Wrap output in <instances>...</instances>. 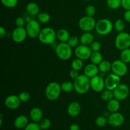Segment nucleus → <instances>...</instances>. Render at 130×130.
Instances as JSON below:
<instances>
[{"label":"nucleus","mask_w":130,"mask_h":130,"mask_svg":"<svg viewBox=\"0 0 130 130\" xmlns=\"http://www.w3.org/2000/svg\"><path fill=\"white\" fill-rule=\"evenodd\" d=\"M120 60H121L124 63H128L130 62V48L123 50L121 51L120 54Z\"/></svg>","instance_id":"2f4dec72"},{"label":"nucleus","mask_w":130,"mask_h":130,"mask_svg":"<svg viewBox=\"0 0 130 130\" xmlns=\"http://www.w3.org/2000/svg\"><path fill=\"white\" fill-rule=\"evenodd\" d=\"M39 125L42 130H46L50 128L52 123L48 118H43L39 123Z\"/></svg>","instance_id":"f704fd0d"},{"label":"nucleus","mask_w":130,"mask_h":130,"mask_svg":"<svg viewBox=\"0 0 130 130\" xmlns=\"http://www.w3.org/2000/svg\"><path fill=\"white\" fill-rule=\"evenodd\" d=\"M121 6L125 10H130V0H121Z\"/></svg>","instance_id":"37998d69"},{"label":"nucleus","mask_w":130,"mask_h":130,"mask_svg":"<svg viewBox=\"0 0 130 130\" xmlns=\"http://www.w3.org/2000/svg\"><path fill=\"white\" fill-rule=\"evenodd\" d=\"M6 30L4 27H0V38H2L6 36Z\"/></svg>","instance_id":"49530a36"},{"label":"nucleus","mask_w":130,"mask_h":130,"mask_svg":"<svg viewBox=\"0 0 130 130\" xmlns=\"http://www.w3.org/2000/svg\"><path fill=\"white\" fill-rule=\"evenodd\" d=\"M27 12L30 15H38L39 13V6L36 3L30 2L26 5Z\"/></svg>","instance_id":"b1692460"},{"label":"nucleus","mask_w":130,"mask_h":130,"mask_svg":"<svg viewBox=\"0 0 130 130\" xmlns=\"http://www.w3.org/2000/svg\"><path fill=\"white\" fill-rule=\"evenodd\" d=\"M62 90L60 85L57 82H51L48 84L45 89V95L50 101H55L59 97Z\"/></svg>","instance_id":"7ed1b4c3"},{"label":"nucleus","mask_w":130,"mask_h":130,"mask_svg":"<svg viewBox=\"0 0 130 130\" xmlns=\"http://www.w3.org/2000/svg\"><path fill=\"white\" fill-rule=\"evenodd\" d=\"M29 116L32 122L38 123L43 119V111L40 108L34 107L30 110V112H29Z\"/></svg>","instance_id":"aec40b11"},{"label":"nucleus","mask_w":130,"mask_h":130,"mask_svg":"<svg viewBox=\"0 0 130 130\" xmlns=\"http://www.w3.org/2000/svg\"><path fill=\"white\" fill-rule=\"evenodd\" d=\"M55 53L57 57L62 60H67L72 57V48L67 43H60L55 48Z\"/></svg>","instance_id":"39448f33"},{"label":"nucleus","mask_w":130,"mask_h":130,"mask_svg":"<svg viewBox=\"0 0 130 130\" xmlns=\"http://www.w3.org/2000/svg\"><path fill=\"white\" fill-rule=\"evenodd\" d=\"M85 1H91V0H85Z\"/></svg>","instance_id":"09e8293b"},{"label":"nucleus","mask_w":130,"mask_h":130,"mask_svg":"<svg viewBox=\"0 0 130 130\" xmlns=\"http://www.w3.org/2000/svg\"><path fill=\"white\" fill-rule=\"evenodd\" d=\"M121 77L115 74H110L105 79V89L109 90H113L120 84Z\"/></svg>","instance_id":"ddd939ff"},{"label":"nucleus","mask_w":130,"mask_h":130,"mask_svg":"<svg viewBox=\"0 0 130 130\" xmlns=\"http://www.w3.org/2000/svg\"><path fill=\"white\" fill-rule=\"evenodd\" d=\"M79 76V74L78 71H76V70H74V69H72L69 72L70 77H71V78L73 79H75L77 78Z\"/></svg>","instance_id":"c03bdc74"},{"label":"nucleus","mask_w":130,"mask_h":130,"mask_svg":"<svg viewBox=\"0 0 130 130\" xmlns=\"http://www.w3.org/2000/svg\"><path fill=\"white\" fill-rule=\"evenodd\" d=\"M90 60L91 63L98 66L103 60V56L100 52H93L90 56Z\"/></svg>","instance_id":"a878e982"},{"label":"nucleus","mask_w":130,"mask_h":130,"mask_svg":"<svg viewBox=\"0 0 130 130\" xmlns=\"http://www.w3.org/2000/svg\"><path fill=\"white\" fill-rule=\"evenodd\" d=\"M100 97H101V99H102L104 101L109 102L114 98V93H113V91H112V90L105 89V90L102 91Z\"/></svg>","instance_id":"cd10ccee"},{"label":"nucleus","mask_w":130,"mask_h":130,"mask_svg":"<svg viewBox=\"0 0 130 130\" xmlns=\"http://www.w3.org/2000/svg\"><path fill=\"white\" fill-rule=\"evenodd\" d=\"M38 38L39 41L43 44H52L55 41L57 32L53 28L46 27L41 29Z\"/></svg>","instance_id":"f03ea898"},{"label":"nucleus","mask_w":130,"mask_h":130,"mask_svg":"<svg viewBox=\"0 0 130 130\" xmlns=\"http://www.w3.org/2000/svg\"><path fill=\"white\" fill-rule=\"evenodd\" d=\"M111 70L114 74L119 77H123L127 74L128 67L126 63L123 62L121 60H116L112 63Z\"/></svg>","instance_id":"9d476101"},{"label":"nucleus","mask_w":130,"mask_h":130,"mask_svg":"<svg viewBox=\"0 0 130 130\" xmlns=\"http://www.w3.org/2000/svg\"><path fill=\"white\" fill-rule=\"evenodd\" d=\"M29 124V119L27 117L24 115H20L17 117L14 120L13 125L17 129H25Z\"/></svg>","instance_id":"6ab92c4d"},{"label":"nucleus","mask_w":130,"mask_h":130,"mask_svg":"<svg viewBox=\"0 0 130 130\" xmlns=\"http://www.w3.org/2000/svg\"><path fill=\"white\" fill-rule=\"evenodd\" d=\"M90 48H91V51L93 52H100L101 50V44L100 42L97 41H94L90 45Z\"/></svg>","instance_id":"a19ab883"},{"label":"nucleus","mask_w":130,"mask_h":130,"mask_svg":"<svg viewBox=\"0 0 130 130\" xmlns=\"http://www.w3.org/2000/svg\"><path fill=\"white\" fill-rule=\"evenodd\" d=\"M74 87L76 92L85 94L89 91L90 87V78L85 74H81L74 81Z\"/></svg>","instance_id":"f257e3e1"},{"label":"nucleus","mask_w":130,"mask_h":130,"mask_svg":"<svg viewBox=\"0 0 130 130\" xmlns=\"http://www.w3.org/2000/svg\"><path fill=\"white\" fill-rule=\"evenodd\" d=\"M67 43H68V44L71 48H74V47L77 46L79 45V43H80L79 38H77V36H71Z\"/></svg>","instance_id":"e433bc0d"},{"label":"nucleus","mask_w":130,"mask_h":130,"mask_svg":"<svg viewBox=\"0 0 130 130\" xmlns=\"http://www.w3.org/2000/svg\"><path fill=\"white\" fill-rule=\"evenodd\" d=\"M27 36L26 29L24 27H17L12 32L11 34V39L15 43H20L24 41Z\"/></svg>","instance_id":"4468645a"},{"label":"nucleus","mask_w":130,"mask_h":130,"mask_svg":"<svg viewBox=\"0 0 130 130\" xmlns=\"http://www.w3.org/2000/svg\"><path fill=\"white\" fill-rule=\"evenodd\" d=\"M71 67L72 69L80 71L83 67V60L78 58H75L71 62Z\"/></svg>","instance_id":"c756f323"},{"label":"nucleus","mask_w":130,"mask_h":130,"mask_svg":"<svg viewBox=\"0 0 130 130\" xmlns=\"http://www.w3.org/2000/svg\"><path fill=\"white\" fill-rule=\"evenodd\" d=\"M79 126L77 124H72L69 127V130H79Z\"/></svg>","instance_id":"de8ad7c7"},{"label":"nucleus","mask_w":130,"mask_h":130,"mask_svg":"<svg viewBox=\"0 0 130 130\" xmlns=\"http://www.w3.org/2000/svg\"><path fill=\"white\" fill-rule=\"evenodd\" d=\"M19 97L22 102H27L30 99V95L27 91H22L19 95Z\"/></svg>","instance_id":"58836bf2"},{"label":"nucleus","mask_w":130,"mask_h":130,"mask_svg":"<svg viewBox=\"0 0 130 130\" xmlns=\"http://www.w3.org/2000/svg\"><path fill=\"white\" fill-rule=\"evenodd\" d=\"M125 27V22L122 19H118V20H116L114 24V29L118 32H121L124 31Z\"/></svg>","instance_id":"7c9ffc66"},{"label":"nucleus","mask_w":130,"mask_h":130,"mask_svg":"<svg viewBox=\"0 0 130 130\" xmlns=\"http://www.w3.org/2000/svg\"><path fill=\"white\" fill-rule=\"evenodd\" d=\"M95 124L98 127L102 128V127L105 126L107 124V123H108L107 118L104 116H99L96 118V119H95Z\"/></svg>","instance_id":"473e14b6"},{"label":"nucleus","mask_w":130,"mask_h":130,"mask_svg":"<svg viewBox=\"0 0 130 130\" xmlns=\"http://www.w3.org/2000/svg\"><path fill=\"white\" fill-rule=\"evenodd\" d=\"M25 29L27 33V36L31 38L38 37L41 30L39 22L36 20H29L27 23Z\"/></svg>","instance_id":"0eeeda50"},{"label":"nucleus","mask_w":130,"mask_h":130,"mask_svg":"<svg viewBox=\"0 0 130 130\" xmlns=\"http://www.w3.org/2000/svg\"><path fill=\"white\" fill-rule=\"evenodd\" d=\"M99 72V69L97 65L92 63L87 64L84 69V74L90 77V79L98 75Z\"/></svg>","instance_id":"f3484780"},{"label":"nucleus","mask_w":130,"mask_h":130,"mask_svg":"<svg viewBox=\"0 0 130 130\" xmlns=\"http://www.w3.org/2000/svg\"><path fill=\"white\" fill-rule=\"evenodd\" d=\"M99 71L102 73H106L111 70L112 63L108 60H102L98 65Z\"/></svg>","instance_id":"393cba45"},{"label":"nucleus","mask_w":130,"mask_h":130,"mask_svg":"<svg viewBox=\"0 0 130 130\" xmlns=\"http://www.w3.org/2000/svg\"><path fill=\"white\" fill-rule=\"evenodd\" d=\"M61 90L65 93H70L74 90V83H72L69 81H66L62 83L60 85Z\"/></svg>","instance_id":"bb28decb"},{"label":"nucleus","mask_w":130,"mask_h":130,"mask_svg":"<svg viewBox=\"0 0 130 130\" xmlns=\"http://www.w3.org/2000/svg\"><path fill=\"white\" fill-rule=\"evenodd\" d=\"M115 46L119 50L127 49L130 47V34L126 32L118 33L114 41Z\"/></svg>","instance_id":"423d86ee"},{"label":"nucleus","mask_w":130,"mask_h":130,"mask_svg":"<svg viewBox=\"0 0 130 130\" xmlns=\"http://www.w3.org/2000/svg\"><path fill=\"white\" fill-rule=\"evenodd\" d=\"M107 110H109L110 113L116 112L119 110V108H120L119 100L114 98L113 99L110 100V101L107 102Z\"/></svg>","instance_id":"4be33fe9"},{"label":"nucleus","mask_w":130,"mask_h":130,"mask_svg":"<svg viewBox=\"0 0 130 130\" xmlns=\"http://www.w3.org/2000/svg\"><path fill=\"white\" fill-rule=\"evenodd\" d=\"M40 126L39 125V123H35V122H32L29 123L24 130H41Z\"/></svg>","instance_id":"ea45409f"},{"label":"nucleus","mask_w":130,"mask_h":130,"mask_svg":"<svg viewBox=\"0 0 130 130\" xmlns=\"http://www.w3.org/2000/svg\"><path fill=\"white\" fill-rule=\"evenodd\" d=\"M70 37L69 31L65 29H60L57 32V38L61 43H67Z\"/></svg>","instance_id":"5701e85b"},{"label":"nucleus","mask_w":130,"mask_h":130,"mask_svg":"<svg viewBox=\"0 0 130 130\" xmlns=\"http://www.w3.org/2000/svg\"><path fill=\"white\" fill-rule=\"evenodd\" d=\"M79 41L81 44L90 46L94 41V36L90 32H85L79 38Z\"/></svg>","instance_id":"412c9836"},{"label":"nucleus","mask_w":130,"mask_h":130,"mask_svg":"<svg viewBox=\"0 0 130 130\" xmlns=\"http://www.w3.org/2000/svg\"><path fill=\"white\" fill-rule=\"evenodd\" d=\"M108 123L114 127H119L123 125L124 122V117L121 113L118 112L110 113L107 118Z\"/></svg>","instance_id":"2eb2a0df"},{"label":"nucleus","mask_w":130,"mask_h":130,"mask_svg":"<svg viewBox=\"0 0 130 130\" xmlns=\"http://www.w3.org/2000/svg\"><path fill=\"white\" fill-rule=\"evenodd\" d=\"M92 52L90 46L84 45L81 44L76 46L74 50V54L76 58H80L83 60L90 59Z\"/></svg>","instance_id":"1a4fd4ad"},{"label":"nucleus","mask_w":130,"mask_h":130,"mask_svg":"<svg viewBox=\"0 0 130 130\" xmlns=\"http://www.w3.org/2000/svg\"><path fill=\"white\" fill-rule=\"evenodd\" d=\"M20 101L19 96L15 95H11L8 96L5 100V105L8 109L14 110L19 107L20 105Z\"/></svg>","instance_id":"dca6fc26"},{"label":"nucleus","mask_w":130,"mask_h":130,"mask_svg":"<svg viewBox=\"0 0 130 130\" xmlns=\"http://www.w3.org/2000/svg\"><path fill=\"white\" fill-rule=\"evenodd\" d=\"M19 0H1V2L4 6L6 8H14L17 5Z\"/></svg>","instance_id":"c9c22d12"},{"label":"nucleus","mask_w":130,"mask_h":130,"mask_svg":"<svg viewBox=\"0 0 130 130\" xmlns=\"http://www.w3.org/2000/svg\"><path fill=\"white\" fill-rule=\"evenodd\" d=\"M107 5L110 9H118L121 6V0H107Z\"/></svg>","instance_id":"72a5a7b5"},{"label":"nucleus","mask_w":130,"mask_h":130,"mask_svg":"<svg viewBox=\"0 0 130 130\" xmlns=\"http://www.w3.org/2000/svg\"><path fill=\"white\" fill-rule=\"evenodd\" d=\"M90 87L95 92H102L105 88V79L100 75H96L90 79Z\"/></svg>","instance_id":"9b49d317"},{"label":"nucleus","mask_w":130,"mask_h":130,"mask_svg":"<svg viewBox=\"0 0 130 130\" xmlns=\"http://www.w3.org/2000/svg\"><path fill=\"white\" fill-rule=\"evenodd\" d=\"M114 27V24L109 19H100L96 22L95 30L96 32L102 36H105L110 34Z\"/></svg>","instance_id":"20e7f679"},{"label":"nucleus","mask_w":130,"mask_h":130,"mask_svg":"<svg viewBox=\"0 0 130 130\" xmlns=\"http://www.w3.org/2000/svg\"><path fill=\"white\" fill-rule=\"evenodd\" d=\"M124 19L128 22H130V10H126L124 13Z\"/></svg>","instance_id":"a18cd8bd"},{"label":"nucleus","mask_w":130,"mask_h":130,"mask_svg":"<svg viewBox=\"0 0 130 130\" xmlns=\"http://www.w3.org/2000/svg\"><path fill=\"white\" fill-rule=\"evenodd\" d=\"M114 96L118 100H123L126 99L129 94V89L125 84L120 83L114 90Z\"/></svg>","instance_id":"f8f14e48"},{"label":"nucleus","mask_w":130,"mask_h":130,"mask_svg":"<svg viewBox=\"0 0 130 130\" xmlns=\"http://www.w3.org/2000/svg\"><path fill=\"white\" fill-rule=\"evenodd\" d=\"M38 21L43 24H46L50 20L51 17L46 12H39L37 15Z\"/></svg>","instance_id":"c85d7f7f"},{"label":"nucleus","mask_w":130,"mask_h":130,"mask_svg":"<svg viewBox=\"0 0 130 130\" xmlns=\"http://www.w3.org/2000/svg\"><path fill=\"white\" fill-rule=\"evenodd\" d=\"M81 111V106L77 102H72L67 107V113L71 117H76Z\"/></svg>","instance_id":"a211bd4d"},{"label":"nucleus","mask_w":130,"mask_h":130,"mask_svg":"<svg viewBox=\"0 0 130 130\" xmlns=\"http://www.w3.org/2000/svg\"><path fill=\"white\" fill-rule=\"evenodd\" d=\"M96 21L93 17L88 16H85L81 18L78 22V25L80 29L84 32H91L95 29Z\"/></svg>","instance_id":"6e6552de"},{"label":"nucleus","mask_w":130,"mask_h":130,"mask_svg":"<svg viewBox=\"0 0 130 130\" xmlns=\"http://www.w3.org/2000/svg\"><path fill=\"white\" fill-rule=\"evenodd\" d=\"M15 23L17 27H22L25 24V20L22 17H19L16 19Z\"/></svg>","instance_id":"79ce46f5"},{"label":"nucleus","mask_w":130,"mask_h":130,"mask_svg":"<svg viewBox=\"0 0 130 130\" xmlns=\"http://www.w3.org/2000/svg\"><path fill=\"white\" fill-rule=\"evenodd\" d=\"M95 13H96V9L93 5H88L85 8V14L86 16L93 17L94 15H95Z\"/></svg>","instance_id":"4c0bfd02"}]
</instances>
